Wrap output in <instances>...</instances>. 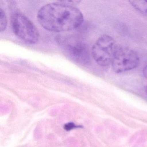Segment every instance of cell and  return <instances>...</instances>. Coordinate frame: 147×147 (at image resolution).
I'll return each mask as SVG.
<instances>
[{"instance_id": "obj_5", "label": "cell", "mask_w": 147, "mask_h": 147, "mask_svg": "<svg viewBox=\"0 0 147 147\" xmlns=\"http://www.w3.org/2000/svg\"><path fill=\"white\" fill-rule=\"evenodd\" d=\"M62 46L66 55L75 62L86 65L90 61L89 49L83 42L67 40L63 42Z\"/></svg>"}, {"instance_id": "obj_1", "label": "cell", "mask_w": 147, "mask_h": 147, "mask_svg": "<svg viewBox=\"0 0 147 147\" xmlns=\"http://www.w3.org/2000/svg\"><path fill=\"white\" fill-rule=\"evenodd\" d=\"M38 23L51 32L68 31L79 28L84 20L81 12L63 1L47 4L37 14Z\"/></svg>"}, {"instance_id": "obj_7", "label": "cell", "mask_w": 147, "mask_h": 147, "mask_svg": "<svg viewBox=\"0 0 147 147\" xmlns=\"http://www.w3.org/2000/svg\"><path fill=\"white\" fill-rule=\"evenodd\" d=\"M0 21H1V24H0L1 32H2L4 31L6 28L7 21L5 13L1 8L0 10Z\"/></svg>"}, {"instance_id": "obj_4", "label": "cell", "mask_w": 147, "mask_h": 147, "mask_svg": "<svg viewBox=\"0 0 147 147\" xmlns=\"http://www.w3.org/2000/svg\"><path fill=\"white\" fill-rule=\"evenodd\" d=\"M139 58L135 51L125 47H118L112 61V67L116 73H123L136 68Z\"/></svg>"}, {"instance_id": "obj_8", "label": "cell", "mask_w": 147, "mask_h": 147, "mask_svg": "<svg viewBox=\"0 0 147 147\" xmlns=\"http://www.w3.org/2000/svg\"><path fill=\"white\" fill-rule=\"evenodd\" d=\"M82 127L81 125H76L73 122H69V123H66L64 125V129L66 130V131H67L71 130L73 129L82 128Z\"/></svg>"}, {"instance_id": "obj_3", "label": "cell", "mask_w": 147, "mask_h": 147, "mask_svg": "<svg viewBox=\"0 0 147 147\" xmlns=\"http://www.w3.org/2000/svg\"><path fill=\"white\" fill-rule=\"evenodd\" d=\"M117 47L113 38L108 35H102L92 48L93 58L100 66H107L111 63Z\"/></svg>"}, {"instance_id": "obj_6", "label": "cell", "mask_w": 147, "mask_h": 147, "mask_svg": "<svg viewBox=\"0 0 147 147\" xmlns=\"http://www.w3.org/2000/svg\"><path fill=\"white\" fill-rule=\"evenodd\" d=\"M129 2L136 10L147 16V1H130Z\"/></svg>"}, {"instance_id": "obj_10", "label": "cell", "mask_w": 147, "mask_h": 147, "mask_svg": "<svg viewBox=\"0 0 147 147\" xmlns=\"http://www.w3.org/2000/svg\"><path fill=\"white\" fill-rule=\"evenodd\" d=\"M146 93H147V87H146Z\"/></svg>"}, {"instance_id": "obj_9", "label": "cell", "mask_w": 147, "mask_h": 147, "mask_svg": "<svg viewBox=\"0 0 147 147\" xmlns=\"http://www.w3.org/2000/svg\"><path fill=\"white\" fill-rule=\"evenodd\" d=\"M143 74L144 76L147 79V65L144 67L143 69Z\"/></svg>"}, {"instance_id": "obj_2", "label": "cell", "mask_w": 147, "mask_h": 147, "mask_svg": "<svg viewBox=\"0 0 147 147\" xmlns=\"http://www.w3.org/2000/svg\"><path fill=\"white\" fill-rule=\"evenodd\" d=\"M12 27L17 37L26 43L35 44L39 40V34L33 23L24 14L17 13L12 18Z\"/></svg>"}]
</instances>
